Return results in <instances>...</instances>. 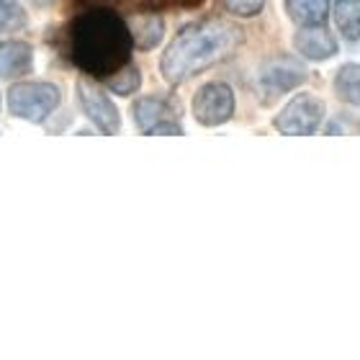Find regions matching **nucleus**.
Listing matches in <instances>:
<instances>
[{
    "label": "nucleus",
    "instance_id": "obj_1",
    "mask_svg": "<svg viewBox=\"0 0 360 360\" xmlns=\"http://www.w3.org/2000/svg\"><path fill=\"white\" fill-rule=\"evenodd\" d=\"M242 41V31L224 21H201L191 23L178 31V37L170 41L160 60V72L167 83H186L188 77L198 75L226 54L234 52V46Z\"/></svg>",
    "mask_w": 360,
    "mask_h": 360
},
{
    "label": "nucleus",
    "instance_id": "obj_2",
    "mask_svg": "<svg viewBox=\"0 0 360 360\" xmlns=\"http://www.w3.org/2000/svg\"><path fill=\"white\" fill-rule=\"evenodd\" d=\"M60 105V90L52 83H15L8 90V108L15 119L39 124Z\"/></svg>",
    "mask_w": 360,
    "mask_h": 360
},
{
    "label": "nucleus",
    "instance_id": "obj_3",
    "mask_svg": "<svg viewBox=\"0 0 360 360\" xmlns=\"http://www.w3.org/2000/svg\"><path fill=\"white\" fill-rule=\"evenodd\" d=\"M324 119V103L319 98L301 93L291 98L276 116V129L285 136H309L314 134Z\"/></svg>",
    "mask_w": 360,
    "mask_h": 360
},
{
    "label": "nucleus",
    "instance_id": "obj_4",
    "mask_svg": "<svg viewBox=\"0 0 360 360\" xmlns=\"http://www.w3.org/2000/svg\"><path fill=\"white\" fill-rule=\"evenodd\" d=\"M193 119L201 127H219L226 124L234 113V90L226 83H206L193 96Z\"/></svg>",
    "mask_w": 360,
    "mask_h": 360
},
{
    "label": "nucleus",
    "instance_id": "obj_5",
    "mask_svg": "<svg viewBox=\"0 0 360 360\" xmlns=\"http://www.w3.org/2000/svg\"><path fill=\"white\" fill-rule=\"evenodd\" d=\"M75 93H77V103H80V108H83V113H85V119H88L101 134H119L121 113H119V108H116V103L105 96L103 90L98 88L96 83L80 80Z\"/></svg>",
    "mask_w": 360,
    "mask_h": 360
},
{
    "label": "nucleus",
    "instance_id": "obj_6",
    "mask_svg": "<svg viewBox=\"0 0 360 360\" xmlns=\"http://www.w3.org/2000/svg\"><path fill=\"white\" fill-rule=\"evenodd\" d=\"M293 49L304 60L324 62L338 54L340 44L324 26H301V31H296V37H293Z\"/></svg>",
    "mask_w": 360,
    "mask_h": 360
},
{
    "label": "nucleus",
    "instance_id": "obj_7",
    "mask_svg": "<svg viewBox=\"0 0 360 360\" xmlns=\"http://www.w3.org/2000/svg\"><path fill=\"white\" fill-rule=\"evenodd\" d=\"M34 52L26 41H0V77H18L31 72Z\"/></svg>",
    "mask_w": 360,
    "mask_h": 360
},
{
    "label": "nucleus",
    "instance_id": "obj_8",
    "mask_svg": "<svg viewBox=\"0 0 360 360\" xmlns=\"http://www.w3.org/2000/svg\"><path fill=\"white\" fill-rule=\"evenodd\" d=\"M304 80H307V72H304L299 65H293V62H288V60L270 62L268 68L263 70V85H268V88L276 90V93L296 88V85H301Z\"/></svg>",
    "mask_w": 360,
    "mask_h": 360
},
{
    "label": "nucleus",
    "instance_id": "obj_9",
    "mask_svg": "<svg viewBox=\"0 0 360 360\" xmlns=\"http://www.w3.org/2000/svg\"><path fill=\"white\" fill-rule=\"evenodd\" d=\"M285 11L299 26H322L330 15L327 0H285Z\"/></svg>",
    "mask_w": 360,
    "mask_h": 360
},
{
    "label": "nucleus",
    "instance_id": "obj_10",
    "mask_svg": "<svg viewBox=\"0 0 360 360\" xmlns=\"http://www.w3.org/2000/svg\"><path fill=\"white\" fill-rule=\"evenodd\" d=\"M167 119H173V111L160 98H139L134 103V121L136 127H139V131H144V134L152 127H158L160 121H167Z\"/></svg>",
    "mask_w": 360,
    "mask_h": 360
},
{
    "label": "nucleus",
    "instance_id": "obj_11",
    "mask_svg": "<svg viewBox=\"0 0 360 360\" xmlns=\"http://www.w3.org/2000/svg\"><path fill=\"white\" fill-rule=\"evenodd\" d=\"M131 37L139 49H155L165 37V21L160 15H139L131 21Z\"/></svg>",
    "mask_w": 360,
    "mask_h": 360
},
{
    "label": "nucleus",
    "instance_id": "obj_12",
    "mask_svg": "<svg viewBox=\"0 0 360 360\" xmlns=\"http://www.w3.org/2000/svg\"><path fill=\"white\" fill-rule=\"evenodd\" d=\"M335 23L345 39H360V0H338L335 6Z\"/></svg>",
    "mask_w": 360,
    "mask_h": 360
},
{
    "label": "nucleus",
    "instance_id": "obj_13",
    "mask_svg": "<svg viewBox=\"0 0 360 360\" xmlns=\"http://www.w3.org/2000/svg\"><path fill=\"white\" fill-rule=\"evenodd\" d=\"M335 90L345 103L360 105V65H342L335 77Z\"/></svg>",
    "mask_w": 360,
    "mask_h": 360
},
{
    "label": "nucleus",
    "instance_id": "obj_14",
    "mask_svg": "<svg viewBox=\"0 0 360 360\" xmlns=\"http://www.w3.org/2000/svg\"><path fill=\"white\" fill-rule=\"evenodd\" d=\"M29 26L26 8L18 0H0V34H15Z\"/></svg>",
    "mask_w": 360,
    "mask_h": 360
},
{
    "label": "nucleus",
    "instance_id": "obj_15",
    "mask_svg": "<svg viewBox=\"0 0 360 360\" xmlns=\"http://www.w3.org/2000/svg\"><path fill=\"white\" fill-rule=\"evenodd\" d=\"M139 83H142L139 70L127 68V70H121L119 75H113L111 80H108V88H111L116 96H131V93L139 88Z\"/></svg>",
    "mask_w": 360,
    "mask_h": 360
},
{
    "label": "nucleus",
    "instance_id": "obj_16",
    "mask_svg": "<svg viewBox=\"0 0 360 360\" xmlns=\"http://www.w3.org/2000/svg\"><path fill=\"white\" fill-rule=\"evenodd\" d=\"M265 0H224V8L232 15H240V18H252L263 11Z\"/></svg>",
    "mask_w": 360,
    "mask_h": 360
},
{
    "label": "nucleus",
    "instance_id": "obj_17",
    "mask_svg": "<svg viewBox=\"0 0 360 360\" xmlns=\"http://www.w3.org/2000/svg\"><path fill=\"white\" fill-rule=\"evenodd\" d=\"M150 136H162V134H175V136H180L183 134V129L175 124V119H167V121H160L158 127H152L150 131H147Z\"/></svg>",
    "mask_w": 360,
    "mask_h": 360
},
{
    "label": "nucleus",
    "instance_id": "obj_18",
    "mask_svg": "<svg viewBox=\"0 0 360 360\" xmlns=\"http://www.w3.org/2000/svg\"><path fill=\"white\" fill-rule=\"evenodd\" d=\"M34 3H37V6H52L54 0H34Z\"/></svg>",
    "mask_w": 360,
    "mask_h": 360
},
{
    "label": "nucleus",
    "instance_id": "obj_19",
    "mask_svg": "<svg viewBox=\"0 0 360 360\" xmlns=\"http://www.w3.org/2000/svg\"><path fill=\"white\" fill-rule=\"evenodd\" d=\"M0 105H3V101H0Z\"/></svg>",
    "mask_w": 360,
    "mask_h": 360
}]
</instances>
